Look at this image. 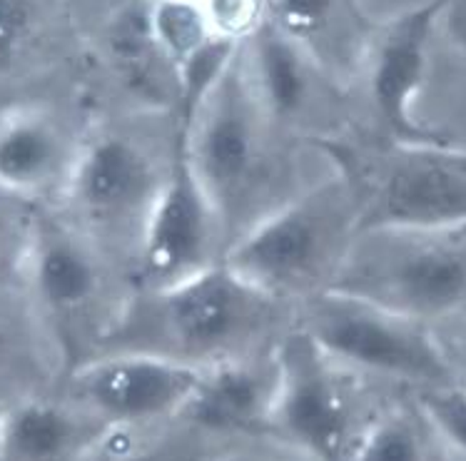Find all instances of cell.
Masks as SVG:
<instances>
[{"label":"cell","mask_w":466,"mask_h":461,"mask_svg":"<svg viewBox=\"0 0 466 461\" xmlns=\"http://www.w3.org/2000/svg\"><path fill=\"white\" fill-rule=\"evenodd\" d=\"M175 125L222 222L228 250L312 183L302 173V155L289 147L295 137L282 133L259 103L242 45L190 123Z\"/></svg>","instance_id":"1"},{"label":"cell","mask_w":466,"mask_h":461,"mask_svg":"<svg viewBox=\"0 0 466 461\" xmlns=\"http://www.w3.org/2000/svg\"><path fill=\"white\" fill-rule=\"evenodd\" d=\"M295 315L222 262L170 287L133 289L96 355L147 352L208 369L277 349Z\"/></svg>","instance_id":"2"},{"label":"cell","mask_w":466,"mask_h":461,"mask_svg":"<svg viewBox=\"0 0 466 461\" xmlns=\"http://www.w3.org/2000/svg\"><path fill=\"white\" fill-rule=\"evenodd\" d=\"M357 235L360 193L332 157L329 170L232 242L225 265L297 309L332 287Z\"/></svg>","instance_id":"3"},{"label":"cell","mask_w":466,"mask_h":461,"mask_svg":"<svg viewBox=\"0 0 466 461\" xmlns=\"http://www.w3.org/2000/svg\"><path fill=\"white\" fill-rule=\"evenodd\" d=\"M18 285L53 336L66 372L96 355L133 292L130 275L56 207H38Z\"/></svg>","instance_id":"4"},{"label":"cell","mask_w":466,"mask_h":461,"mask_svg":"<svg viewBox=\"0 0 466 461\" xmlns=\"http://www.w3.org/2000/svg\"><path fill=\"white\" fill-rule=\"evenodd\" d=\"M175 157L167 143L127 127H103L80 143L56 207L133 277V265ZM133 282V279H130Z\"/></svg>","instance_id":"5"},{"label":"cell","mask_w":466,"mask_h":461,"mask_svg":"<svg viewBox=\"0 0 466 461\" xmlns=\"http://www.w3.org/2000/svg\"><path fill=\"white\" fill-rule=\"evenodd\" d=\"M277 369L267 442L307 461H344L384 406L377 385L337 365L297 322L277 345Z\"/></svg>","instance_id":"6"},{"label":"cell","mask_w":466,"mask_h":461,"mask_svg":"<svg viewBox=\"0 0 466 461\" xmlns=\"http://www.w3.org/2000/svg\"><path fill=\"white\" fill-rule=\"evenodd\" d=\"M329 289L439 327L466 309L461 232L362 230Z\"/></svg>","instance_id":"7"},{"label":"cell","mask_w":466,"mask_h":461,"mask_svg":"<svg viewBox=\"0 0 466 461\" xmlns=\"http://www.w3.org/2000/svg\"><path fill=\"white\" fill-rule=\"evenodd\" d=\"M302 327L337 365L371 385L411 392L457 382L437 327L327 289L297 307Z\"/></svg>","instance_id":"8"},{"label":"cell","mask_w":466,"mask_h":461,"mask_svg":"<svg viewBox=\"0 0 466 461\" xmlns=\"http://www.w3.org/2000/svg\"><path fill=\"white\" fill-rule=\"evenodd\" d=\"M200 366L147 352H100L70 366L57 392L117 436L125 461L135 436L170 432L200 385Z\"/></svg>","instance_id":"9"},{"label":"cell","mask_w":466,"mask_h":461,"mask_svg":"<svg viewBox=\"0 0 466 461\" xmlns=\"http://www.w3.org/2000/svg\"><path fill=\"white\" fill-rule=\"evenodd\" d=\"M337 163L360 193V232L466 230V150L394 145L362 170Z\"/></svg>","instance_id":"10"},{"label":"cell","mask_w":466,"mask_h":461,"mask_svg":"<svg viewBox=\"0 0 466 461\" xmlns=\"http://www.w3.org/2000/svg\"><path fill=\"white\" fill-rule=\"evenodd\" d=\"M225 255L228 237L222 222L192 170L182 133L175 125V157L135 257L133 289L185 282L222 265Z\"/></svg>","instance_id":"11"},{"label":"cell","mask_w":466,"mask_h":461,"mask_svg":"<svg viewBox=\"0 0 466 461\" xmlns=\"http://www.w3.org/2000/svg\"><path fill=\"white\" fill-rule=\"evenodd\" d=\"M277 375V349L202 369L195 395L165 434L170 449L267 442ZM157 452H167V446Z\"/></svg>","instance_id":"12"},{"label":"cell","mask_w":466,"mask_h":461,"mask_svg":"<svg viewBox=\"0 0 466 461\" xmlns=\"http://www.w3.org/2000/svg\"><path fill=\"white\" fill-rule=\"evenodd\" d=\"M454 0H424L417 8L391 20L374 45L370 67V97L377 120L394 145L439 147L451 145L447 137L429 133L411 115L414 97L424 83L429 65V43L439 18Z\"/></svg>","instance_id":"13"},{"label":"cell","mask_w":466,"mask_h":461,"mask_svg":"<svg viewBox=\"0 0 466 461\" xmlns=\"http://www.w3.org/2000/svg\"><path fill=\"white\" fill-rule=\"evenodd\" d=\"M80 143L57 117L18 110L0 120V193L38 207L56 205Z\"/></svg>","instance_id":"14"},{"label":"cell","mask_w":466,"mask_h":461,"mask_svg":"<svg viewBox=\"0 0 466 461\" xmlns=\"http://www.w3.org/2000/svg\"><path fill=\"white\" fill-rule=\"evenodd\" d=\"M110 434L63 392H43L8 404L0 461H97Z\"/></svg>","instance_id":"15"},{"label":"cell","mask_w":466,"mask_h":461,"mask_svg":"<svg viewBox=\"0 0 466 461\" xmlns=\"http://www.w3.org/2000/svg\"><path fill=\"white\" fill-rule=\"evenodd\" d=\"M248 73L267 115L282 133H312V110L319 105V73L309 50L269 20L242 45Z\"/></svg>","instance_id":"16"},{"label":"cell","mask_w":466,"mask_h":461,"mask_svg":"<svg viewBox=\"0 0 466 461\" xmlns=\"http://www.w3.org/2000/svg\"><path fill=\"white\" fill-rule=\"evenodd\" d=\"M427 424L417 409L384 404L364 426L344 461H431Z\"/></svg>","instance_id":"17"},{"label":"cell","mask_w":466,"mask_h":461,"mask_svg":"<svg viewBox=\"0 0 466 461\" xmlns=\"http://www.w3.org/2000/svg\"><path fill=\"white\" fill-rule=\"evenodd\" d=\"M147 33L172 73L215 40L200 0H147Z\"/></svg>","instance_id":"18"},{"label":"cell","mask_w":466,"mask_h":461,"mask_svg":"<svg viewBox=\"0 0 466 461\" xmlns=\"http://www.w3.org/2000/svg\"><path fill=\"white\" fill-rule=\"evenodd\" d=\"M411 406L427 424L431 439L451 456L466 461V386L451 382L417 389L411 392Z\"/></svg>","instance_id":"19"},{"label":"cell","mask_w":466,"mask_h":461,"mask_svg":"<svg viewBox=\"0 0 466 461\" xmlns=\"http://www.w3.org/2000/svg\"><path fill=\"white\" fill-rule=\"evenodd\" d=\"M212 35L245 45L272 20V0H200Z\"/></svg>","instance_id":"20"},{"label":"cell","mask_w":466,"mask_h":461,"mask_svg":"<svg viewBox=\"0 0 466 461\" xmlns=\"http://www.w3.org/2000/svg\"><path fill=\"white\" fill-rule=\"evenodd\" d=\"M38 205L0 193V285L18 282Z\"/></svg>","instance_id":"21"},{"label":"cell","mask_w":466,"mask_h":461,"mask_svg":"<svg viewBox=\"0 0 466 461\" xmlns=\"http://www.w3.org/2000/svg\"><path fill=\"white\" fill-rule=\"evenodd\" d=\"M153 459V456H145ZM157 459L172 461H307L297 454L287 452L272 442L229 444V446H209V449H167L157 454Z\"/></svg>","instance_id":"22"},{"label":"cell","mask_w":466,"mask_h":461,"mask_svg":"<svg viewBox=\"0 0 466 461\" xmlns=\"http://www.w3.org/2000/svg\"><path fill=\"white\" fill-rule=\"evenodd\" d=\"M334 0H272V20L305 45L307 35L329 20Z\"/></svg>","instance_id":"23"},{"label":"cell","mask_w":466,"mask_h":461,"mask_svg":"<svg viewBox=\"0 0 466 461\" xmlns=\"http://www.w3.org/2000/svg\"><path fill=\"white\" fill-rule=\"evenodd\" d=\"M33 28L28 0H0V63L15 58Z\"/></svg>","instance_id":"24"},{"label":"cell","mask_w":466,"mask_h":461,"mask_svg":"<svg viewBox=\"0 0 466 461\" xmlns=\"http://www.w3.org/2000/svg\"><path fill=\"white\" fill-rule=\"evenodd\" d=\"M441 345L447 349L449 355V362L454 366V376H457L459 385L466 386V339H461L459 345H449L441 339Z\"/></svg>","instance_id":"25"},{"label":"cell","mask_w":466,"mask_h":461,"mask_svg":"<svg viewBox=\"0 0 466 461\" xmlns=\"http://www.w3.org/2000/svg\"><path fill=\"white\" fill-rule=\"evenodd\" d=\"M5 414H8V404L0 402V452H3V429H5Z\"/></svg>","instance_id":"26"},{"label":"cell","mask_w":466,"mask_h":461,"mask_svg":"<svg viewBox=\"0 0 466 461\" xmlns=\"http://www.w3.org/2000/svg\"><path fill=\"white\" fill-rule=\"evenodd\" d=\"M140 461H172V459H157V456H153V459H140Z\"/></svg>","instance_id":"27"},{"label":"cell","mask_w":466,"mask_h":461,"mask_svg":"<svg viewBox=\"0 0 466 461\" xmlns=\"http://www.w3.org/2000/svg\"><path fill=\"white\" fill-rule=\"evenodd\" d=\"M105 461H107V459H105Z\"/></svg>","instance_id":"28"}]
</instances>
